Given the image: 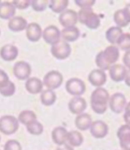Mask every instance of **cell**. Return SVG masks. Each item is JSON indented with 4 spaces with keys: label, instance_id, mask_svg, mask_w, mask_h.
Masks as SVG:
<instances>
[{
    "label": "cell",
    "instance_id": "cell-1",
    "mask_svg": "<svg viewBox=\"0 0 130 150\" xmlns=\"http://www.w3.org/2000/svg\"><path fill=\"white\" fill-rule=\"evenodd\" d=\"M119 50L114 45L107 47L103 51H101L96 57V64L102 71L109 70L111 65L114 64L119 58Z\"/></svg>",
    "mask_w": 130,
    "mask_h": 150
},
{
    "label": "cell",
    "instance_id": "cell-2",
    "mask_svg": "<svg viewBox=\"0 0 130 150\" xmlns=\"http://www.w3.org/2000/svg\"><path fill=\"white\" fill-rule=\"evenodd\" d=\"M109 99V93L106 89L102 87L96 88L91 96L92 110L97 114H103L107 110Z\"/></svg>",
    "mask_w": 130,
    "mask_h": 150
},
{
    "label": "cell",
    "instance_id": "cell-3",
    "mask_svg": "<svg viewBox=\"0 0 130 150\" xmlns=\"http://www.w3.org/2000/svg\"><path fill=\"white\" fill-rule=\"evenodd\" d=\"M78 19L80 23L91 29H97L100 25L99 17L93 12L92 8H81L78 13Z\"/></svg>",
    "mask_w": 130,
    "mask_h": 150
},
{
    "label": "cell",
    "instance_id": "cell-4",
    "mask_svg": "<svg viewBox=\"0 0 130 150\" xmlns=\"http://www.w3.org/2000/svg\"><path fill=\"white\" fill-rule=\"evenodd\" d=\"M18 127V119L12 115H5L0 118V132L5 135H12L16 133Z\"/></svg>",
    "mask_w": 130,
    "mask_h": 150
},
{
    "label": "cell",
    "instance_id": "cell-5",
    "mask_svg": "<svg viewBox=\"0 0 130 150\" xmlns=\"http://www.w3.org/2000/svg\"><path fill=\"white\" fill-rule=\"evenodd\" d=\"M63 81V76L60 72L58 71H51L43 77V84L49 90L53 91L60 87Z\"/></svg>",
    "mask_w": 130,
    "mask_h": 150
},
{
    "label": "cell",
    "instance_id": "cell-6",
    "mask_svg": "<svg viewBox=\"0 0 130 150\" xmlns=\"http://www.w3.org/2000/svg\"><path fill=\"white\" fill-rule=\"evenodd\" d=\"M66 89L70 94L75 97H80L85 92L86 87L82 80L77 78H72L66 81Z\"/></svg>",
    "mask_w": 130,
    "mask_h": 150
},
{
    "label": "cell",
    "instance_id": "cell-7",
    "mask_svg": "<svg viewBox=\"0 0 130 150\" xmlns=\"http://www.w3.org/2000/svg\"><path fill=\"white\" fill-rule=\"evenodd\" d=\"M51 53L54 57L59 60L67 59L71 54L72 48L68 43L61 41L51 47Z\"/></svg>",
    "mask_w": 130,
    "mask_h": 150
},
{
    "label": "cell",
    "instance_id": "cell-8",
    "mask_svg": "<svg viewBox=\"0 0 130 150\" xmlns=\"http://www.w3.org/2000/svg\"><path fill=\"white\" fill-rule=\"evenodd\" d=\"M109 106L110 110L116 114H120L126 106V99L122 93H115L110 97Z\"/></svg>",
    "mask_w": 130,
    "mask_h": 150
},
{
    "label": "cell",
    "instance_id": "cell-9",
    "mask_svg": "<svg viewBox=\"0 0 130 150\" xmlns=\"http://www.w3.org/2000/svg\"><path fill=\"white\" fill-rule=\"evenodd\" d=\"M13 73L18 80H25L29 79L31 73V66L25 61L17 62L13 66Z\"/></svg>",
    "mask_w": 130,
    "mask_h": 150
},
{
    "label": "cell",
    "instance_id": "cell-10",
    "mask_svg": "<svg viewBox=\"0 0 130 150\" xmlns=\"http://www.w3.org/2000/svg\"><path fill=\"white\" fill-rule=\"evenodd\" d=\"M44 41L47 43L54 45L60 42L61 34L58 28L55 25H49L47 27L42 33Z\"/></svg>",
    "mask_w": 130,
    "mask_h": 150
},
{
    "label": "cell",
    "instance_id": "cell-11",
    "mask_svg": "<svg viewBox=\"0 0 130 150\" xmlns=\"http://www.w3.org/2000/svg\"><path fill=\"white\" fill-rule=\"evenodd\" d=\"M78 21V13L73 10H66L59 17V23L65 28L75 26Z\"/></svg>",
    "mask_w": 130,
    "mask_h": 150
},
{
    "label": "cell",
    "instance_id": "cell-12",
    "mask_svg": "<svg viewBox=\"0 0 130 150\" xmlns=\"http://www.w3.org/2000/svg\"><path fill=\"white\" fill-rule=\"evenodd\" d=\"M117 136L121 148L123 150H130V125L125 124L119 127Z\"/></svg>",
    "mask_w": 130,
    "mask_h": 150
},
{
    "label": "cell",
    "instance_id": "cell-13",
    "mask_svg": "<svg viewBox=\"0 0 130 150\" xmlns=\"http://www.w3.org/2000/svg\"><path fill=\"white\" fill-rule=\"evenodd\" d=\"M90 132L96 139H103L109 132V127L101 120H96L92 123L90 127Z\"/></svg>",
    "mask_w": 130,
    "mask_h": 150
},
{
    "label": "cell",
    "instance_id": "cell-14",
    "mask_svg": "<svg viewBox=\"0 0 130 150\" xmlns=\"http://www.w3.org/2000/svg\"><path fill=\"white\" fill-rule=\"evenodd\" d=\"M87 108V103L81 97H74L70 100L68 109L74 115H80Z\"/></svg>",
    "mask_w": 130,
    "mask_h": 150
},
{
    "label": "cell",
    "instance_id": "cell-15",
    "mask_svg": "<svg viewBox=\"0 0 130 150\" xmlns=\"http://www.w3.org/2000/svg\"><path fill=\"white\" fill-rule=\"evenodd\" d=\"M127 73L126 67L119 64L112 65L109 69L110 76L115 82H120L125 80Z\"/></svg>",
    "mask_w": 130,
    "mask_h": 150
},
{
    "label": "cell",
    "instance_id": "cell-16",
    "mask_svg": "<svg viewBox=\"0 0 130 150\" xmlns=\"http://www.w3.org/2000/svg\"><path fill=\"white\" fill-rule=\"evenodd\" d=\"M89 81L94 87H101L107 81V74L101 69H94L89 74Z\"/></svg>",
    "mask_w": 130,
    "mask_h": 150
},
{
    "label": "cell",
    "instance_id": "cell-17",
    "mask_svg": "<svg viewBox=\"0 0 130 150\" xmlns=\"http://www.w3.org/2000/svg\"><path fill=\"white\" fill-rule=\"evenodd\" d=\"M18 54V48L13 45H5L0 50V57L5 61L10 62L14 61L17 57Z\"/></svg>",
    "mask_w": 130,
    "mask_h": 150
},
{
    "label": "cell",
    "instance_id": "cell-18",
    "mask_svg": "<svg viewBox=\"0 0 130 150\" xmlns=\"http://www.w3.org/2000/svg\"><path fill=\"white\" fill-rule=\"evenodd\" d=\"M42 36V30L40 25L37 23H30L26 28V36L31 42H37Z\"/></svg>",
    "mask_w": 130,
    "mask_h": 150
},
{
    "label": "cell",
    "instance_id": "cell-19",
    "mask_svg": "<svg viewBox=\"0 0 130 150\" xmlns=\"http://www.w3.org/2000/svg\"><path fill=\"white\" fill-rule=\"evenodd\" d=\"M68 131L63 127H58L52 132V139L55 144L63 146L67 141Z\"/></svg>",
    "mask_w": 130,
    "mask_h": 150
},
{
    "label": "cell",
    "instance_id": "cell-20",
    "mask_svg": "<svg viewBox=\"0 0 130 150\" xmlns=\"http://www.w3.org/2000/svg\"><path fill=\"white\" fill-rule=\"evenodd\" d=\"M28 22L24 18L21 16L13 17L10 19L8 27L13 32H21L26 29Z\"/></svg>",
    "mask_w": 130,
    "mask_h": 150
},
{
    "label": "cell",
    "instance_id": "cell-21",
    "mask_svg": "<svg viewBox=\"0 0 130 150\" xmlns=\"http://www.w3.org/2000/svg\"><path fill=\"white\" fill-rule=\"evenodd\" d=\"M43 82L36 77L29 78L26 82L25 87L27 91L31 94H37L42 91Z\"/></svg>",
    "mask_w": 130,
    "mask_h": 150
},
{
    "label": "cell",
    "instance_id": "cell-22",
    "mask_svg": "<svg viewBox=\"0 0 130 150\" xmlns=\"http://www.w3.org/2000/svg\"><path fill=\"white\" fill-rule=\"evenodd\" d=\"M16 14V7L12 3L8 1L0 3V18L8 20L13 18Z\"/></svg>",
    "mask_w": 130,
    "mask_h": 150
},
{
    "label": "cell",
    "instance_id": "cell-23",
    "mask_svg": "<svg viewBox=\"0 0 130 150\" xmlns=\"http://www.w3.org/2000/svg\"><path fill=\"white\" fill-rule=\"evenodd\" d=\"M63 41L66 42H73L80 36V31L75 26L64 28L61 32Z\"/></svg>",
    "mask_w": 130,
    "mask_h": 150
},
{
    "label": "cell",
    "instance_id": "cell-24",
    "mask_svg": "<svg viewBox=\"0 0 130 150\" xmlns=\"http://www.w3.org/2000/svg\"><path fill=\"white\" fill-rule=\"evenodd\" d=\"M92 118L87 113H82L79 115L75 118V124L77 128L80 130H87L92 125Z\"/></svg>",
    "mask_w": 130,
    "mask_h": 150
},
{
    "label": "cell",
    "instance_id": "cell-25",
    "mask_svg": "<svg viewBox=\"0 0 130 150\" xmlns=\"http://www.w3.org/2000/svg\"><path fill=\"white\" fill-rule=\"evenodd\" d=\"M122 34H123V32L121 28H119L117 26V27L113 26L107 30L105 33V36L108 42L111 44L114 45L117 43L119 38Z\"/></svg>",
    "mask_w": 130,
    "mask_h": 150
},
{
    "label": "cell",
    "instance_id": "cell-26",
    "mask_svg": "<svg viewBox=\"0 0 130 150\" xmlns=\"http://www.w3.org/2000/svg\"><path fill=\"white\" fill-rule=\"evenodd\" d=\"M67 141L72 147H79L83 143L84 137L79 131L72 130L68 133Z\"/></svg>",
    "mask_w": 130,
    "mask_h": 150
},
{
    "label": "cell",
    "instance_id": "cell-27",
    "mask_svg": "<svg viewBox=\"0 0 130 150\" xmlns=\"http://www.w3.org/2000/svg\"><path fill=\"white\" fill-rule=\"evenodd\" d=\"M40 99L41 102L45 106H52L56 100V95L53 91L47 89L41 93Z\"/></svg>",
    "mask_w": 130,
    "mask_h": 150
},
{
    "label": "cell",
    "instance_id": "cell-28",
    "mask_svg": "<svg viewBox=\"0 0 130 150\" xmlns=\"http://www.w3.org/2000/svg\"><path fill=\"white\" fill-rule=\"evenodd\" d=\"M68 4V0H51L49 3V8L54 13H61L65 11Z\"/></svg>",
    "mask_w": 130,
    "mask_h": 150
},
{
    "label": "cell",
    "instance_id": "cell-29",
    "mask_svg": "<svg viewBox=\"0 0 130 150\" xmlns=\"http://www.w3.org/2000/svg\"><path fill=\"white\" fill-rule=\"evenodd\" d=\"M36 115L34 112L31 110H24L21 112L18 115V120L20 123L26 126L29 123L36 120Z\"/></svg>",
    "mask_w": 130,
    "mask_h": 150
},
{
    "label": "cell",
    "instance_id": "cell-30",
    "mask_svg": "<svg viewBox=\"0 0 130 150\" xmlns=\"http://www.w3.org/2000/svg\"><path fill=\"white\" fill-rule=\"evenodd\" d=\"M28 132L32 135L38 136L43 132V126L41 123L36 120L33 121L26 125Z\"/></svg>",
    "mask_w": 130,
    "mask_h": 150
},
{
    "label": "cell",
    "instance_id": "cell-31",
    "mask_svg": "<svg viewBox=\"0 0 130 150\" xmlns=\"http://www.w3.org/2000/svg\"><path fill=\"white\" fill-rule=\"evenodd\" d=\"M114 20L119 28H124L127 26L129 23L124 16L123 10H119L115 12L114 15Z\"/></svg>",
    "mask_w": 130,
    "mask_h": 150
},
{
    "label": "cell",
    "instance_id": "cell-32",
    "mask_svg": "<svg viewBox=\"0 0 130 150\" xmlns=\"http://www.w3.org/2000/svg\"><path fill=\"white\" fill-rule=\"evenodd\" d=\"M117 44L122 50H130V34H122L119 38Z\"/></svg>",
    "mask_w": 130,
    "mask_h": 150
},
{
    "label": "cell",
    "instance_id": "cell-33",
    "mask_svg": "<svg viewBox=\"0 0 130 150\" xmlns=\"http://www.w3.org/2000/svg\"><path fill=\"white\" fill-rule=\"evenodd\" d=\"M16 92V85L10 81L5 87L0 88V93L4 97H10L13 96Z\"/></svg>",
    "mask_w": 130,
    "mask_h": 150
},
{
    "label": "cell",
    "instance_id": "cell-34",
    "mask_svg": "<svg viewBox=\"0 0 130 150\" xmlns=\"http://www.w3.org/2000/svg\"><path fill=\"white\" fill-rule=\"evenodd\" d=\"M49 1H38V0H33L31 5L33 9L36 12H43L45 10Z\"/></svg>",
    "mask_w": 130,
    "mask_h": 150
},
{
    "label": "cell",
    "instance_id": "cell-35",
    "mask_svg": "<svg viewBox=\"0 0 130 150\" xmlns=\"http://www.w3.org/2000/svg\"><path fill=\"white\" fill-rule=\"evenodd\" d=\"M4 150H22V146L18 141L11 139L6 142Z\"/></svg>",
    "mask_w": 130,
    "mask_h": 150
},
{
    "label": "cell",
    "instance_id": "cell-36",
    "mask_svg": "<svg viewBox=\"0 0 130 150\" xmlns=\"http://www.w3.org/2000/svg\"><path fill=\"white\" fill-rule=\"evenodd\" d=\"M31 1L29 0H24V1H19V0H15L12 1V4L16 8L19 10H24L28 8L31 5Z\"/></svg>",
    "mask_w": 130,
    "mask_h": 150
},
{
    "label": "cell",
    "instance_id": "cell-37",
    "mask_svg": "<svg viewBox=\"0 0 130 150\" xmlns=\"http://www.w3.org/2000/svg\"><path fill=\"white\" fill-rule=\"evenodd\" d=\"M95 0H75V3L81 8H91L95 4Z\"/></svg>",
    "mask_w": 130,
    "mask_h": 150
},
{
    "label": "cell",
    "instance_id": "cell-38",
    "mask_svg": "<svg viewBox=\"0 0 130 150\" xmlns=\"http://www.w3.org/2000/svg\"><path fill=\"white\" fill-rule=\"evenodd\" d=\"M9 80V77L8 74L4 71L0 69V88L5 87L8 84Z\"/></svg>",
    "mask_w": 130,
    "mask_h": 150
},
{
    "label": "cell",
    "instance_id": "cell-39",
    "mask_svg": "<svg viewBox=\"0 0 130 150\" xmlns=\"http://www.w3.org/2000/svg\"><path fill=\"white\" fill-rule=\"evenodd\" d=\"M122 61H123L125 67H128L129 70H130V50L126 51L124 55L123 59H122Z\"/></svg>",
    "mask_w": 130,
    "mask_h": 150
},
{
    "label": "cell",
    "instance_id": "cell-40",
    "mask_svg": "<svg viewBox=\"0 0 130 150\" xmlns=\"http://www.w3.org/2000/svg\"><path fill=\"white\" fill-rule=\"evenodd\" d=\"M122 10H123L124 14L126 20H127L129 24L130 23V3L129 4L126 5V6L124 7V8Z\"/></svg>",
    "mask_w": 130,
    "mask_h": 150
},
{
    "label": "cell",
    "instance_id": "cell-41",
    "mask_svg": "<svg viewBox=\"0 0 130 150\" xmlns=\"http://www.w3.org/2000/svg\"><path fill=\"white\" fill-rule=\"evenodd\" d=\"M56 150H74L71 146L68 144H65L63 147L58 148Z\"/></svg>",
    "mask_w": 130,
    "mask_h": 150
},
{
    "label": "cell",
    "instance_id": "cell-42",
    "mask_svg": "<svg viewBox=\"0 0 130 150\" xmlns=\"http://www.w3.org/2000/svg\"><path fill=\"white\" fill-rule=\"evenodd\" d=\"M125 83L127 85L128 87H130V70L128 71L127 74H126V76L125 78Z\"/></svg>",
    "mask_w": 130,
    "mask_h": 150
},
{
    "label": "cell",
    "instance_id": "cell-43",
    "mask_svg": "<svg viewBox=\"0 0 130 150\" xmlns=\"http://www.w3.org/2000/svg\"><path fill=\"white\" fill-rule=\"evenodd\" d=\"M124 120L126 124L130 125V114L124 113Z\"/></svg>",
    "mask_w": 130,
    "mask_h": 150
},
{
    "label": "cell",
    "instance_id": "cell-44",
    "mask_svg": "<svg viewBox=\"0 0 130 150\" xmlns=\"http://www.w3.org/2000/svg\"><path fill=\"white\" fill-rule=\"evenodd\" d=\"M125 112L124 113H128V114H130V102L129 103H128L126 104V108H125Z\"/></svg>",
    "mask_w": 130,
    "mask_h": 150
},
{
    "label": "cell",
    "instance_id": "cell-45",
    "mask_svg": "<svg viewBox=\"0 0 130 150\" xmlns=\"http://www.w3.org/2000/svg\"><path fill=\"white\" fill-rule=\"evenodd\" d=\"M0 141H1V136H0Z\"/></svg>",
    "mask_w": 130,
    "mask_h": 150
},
{
    "label": "cell",
    "instance_id": "cell-46",
    "mask_svg": "<svg viewBox=\"0 0 130 150\" xmlns=\"http://www.w3.org/2000/svg\"><path fill=\"white\" fill-rule=\"evenodd\" d=\"M0 34H1V31H0Z\"/></svg>",
    "mask_w": 130,
    "mask_h": 150
},
{
    "label": "cell",
    "instance_id": "cell-47",
    "mask_svg": "<svg viewBox=\"0 0 130 150\" xmlns=\"http://www.w3.org/2000/svg\"><path fill=\"white\" fill-rule=\"evenodd\" d=\"M0 3H1V1H0Z\"/></svg>",
    "mask_w": 130,
    "mask_h": 150
}]
</instances>
